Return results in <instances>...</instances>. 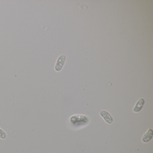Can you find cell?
Masks as SVG:
<instances>
[{
  "mask_svg": "<svg viewBox=\"0 0 153 153\" xmlns=\"http://www.w3.org/2000/svg\"><path fill=\"white\" fill-rule=\"evenodd\" d=\"M70 121L74 125H79L87 123L88 121V119L85 115L76 114L71 116L70 119Z\"/></svg>",
  "mask_w": 153,
  "mask_h": 153,
  "instance_id": "1",
  "label": "cell"
},
{
  "mask_svg": "<svg viewBox=\"0 0 153 153\" xmlns=\"http://www.w3.org/2000/svg\"><path fill=\"white\" fill-rule=\"evenodd\" d=\"M7 137V133L2 129L0 128V138L1 139H5Z\"/></svg>",
  "mask_w": 153,
  "mask_h": 153,
  "instance_id": "6",
  "label": "cell"
},
{
  "mask_svg": "<svg viewBox=\"0 0 153 153\" xmlns=\"http://www.w3.org/2000/svg\"><path fill=\"white\" fill-rule=\"evenodd\" d=\"M145 101L143 98H140L136 103L135 106L133 109V111L135 113H138L140 111L144 105Z\"/></svg>",
  "mask_w": 153,
  "mask_h": 153,
  "instance_id": "5",
  "label": "cell"
},
{
  "mask_svg": "<svg viewBox=\"0 0 153 153\" xmlns=\"http://www.w3.org/2000/svg\"><path fill=\"white\" fill-rule=\"evenodd\" d=\"M100 115L103 119L108 124H111L112 123L113 119L111 114L107 111L104 110L101 111L100 112Z\"/></svg>",
  "mask_w": 153,
  "mask_h": 153,
  "instance_id": "3",
  "label": "cell"
},
{
  "mask_svg": "<svg viewBox=\"0 0 153 153\" xmlns=\"http://www.w3.org/2000/svg\"><path fill=\"white\" fill-rule=\"evenodd\" d=\"M66 61V56L64 55H62L58 58L55 65V69L56 71H59L63 68Z\"/></svg>",
  "mask_w": 153,
  "mask_h": 153,
  "instance_id": "2",
  "label": "cell"
},
{
  "mask_svg": "<svg viewBox=\"0 0 153 153\" xmlns=\"http://www.w3.org/2000/svg\"><path fill=\"white\" fill-rule=\"evenodd\" d=\"M153 136V130L151 128H149L142 137V141L144 143L149 142L152 139Z\"/></svg>",
  "mask_w": 153,
  "mask_h": 153,
  "instance_id": "4",
  "label": "cell"
}]
</instances>
